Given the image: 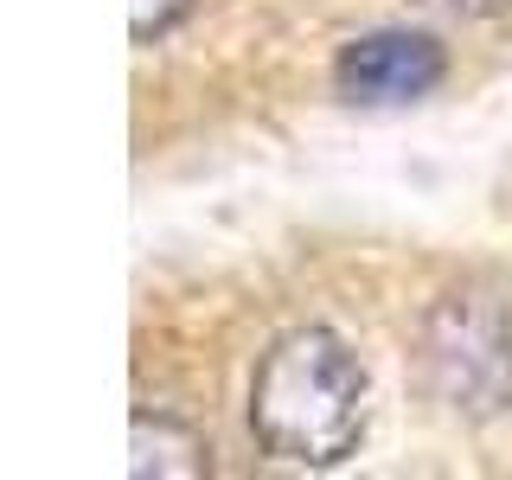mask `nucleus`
Wrapping results in <instances>:
<instances>
[{
	"mask_svg": "<svg viewBox=\"0 0 512 480\" xmlns=\"http://www.w3.org/2000/svg\"><path fill=\"white\" fill-rule=\"evenodd\" d=\"M423 372L461 416L512 404V320L487 295H448L423 327Z\"/></svg>",
	"mask_w": 512,
	"mask_h": 480,
	"instance_id": "f03ea898",
	"label": "nucleus"
},
{
	"mask_svg": "<svg viewBox=\"0 0 512 480\" xmlns=\"http://www.w3.org/2000/svg\"><path fill=\"white\" fill-rule=\"evenodd\" d=\"M250 429L276 461L333 468L365 429V372L340 333L295 327L263 352L250 384Z\"/></svg>",
	"mask_w": 512,
	"mask_h": 480,
	"instance_id": "f257e3e1",
	"label": "nucleus"
},
{
	"mask_svg": "<svg viewBox=\"0 0 512 480\" xmlns=\"http://www.w3.org/2000/svg\"><path fill=\"white\" fill-rule=\"evenodd\" d=\"M135 474H199V442L186 429L160 423V416H135V455H128Z\"/></svg>",
	"mask_w": 512,
	"mask_h": 480,
	"instance_id": "20e7f679",
	"label": "nucleus"
},
{
	"mask_svg": "<svg viewBox=\"0 0 512 480\" xmlns=\"http://www.w3.org/2000/svg\"><path fill=\"white\" fill-rule=\"evenodd\" d=\"M436 7H455V13H493V7H506V0H436Z\"/></svg>",
	"mask_w": 512,
	"mask_h": 480,
	"instance_id": "423d86ee",
	"label": "nucleus"
},
{
	"mask_svg": "<svg viewBox=\"0 0 512 480\" xmlns=\"http://www.w3.org/2000/svg\"><path fill=\"white\" fill-rule=\"evenodd\" d=\"M186 13V0H135V39H154Z\"/></svg>",
	"mask_w": 512,
	"mask_h": 480,
	"instance_id": "39448f33",
	"label": "nucleus"
},
{
	"mask_svg": "<svg viewBox=\"0 0 512 480\" xmlns=\"http://www.w3.org/2000/svg\"><path fill=\"white\" fill-rule=\"evenodd\" d=\"M448 58L442 45L429 39V32H365V39H352L340 64H333V84H340L346 103H416V96H429L442 84Z\"/></svg>",
	"mask_w": 512,
	"mask_h": 480,
	"instance_id": "7ed1b4c3",
	"label": "nucleus"
}]
</instances>
